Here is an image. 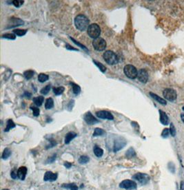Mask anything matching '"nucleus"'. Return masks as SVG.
<instances>
[{"label":"nucleus","mask_w":184,"mask_h":190,"mask_svg":"<svg viewBox=\"0 0 184 190\" xmlns=\"http://www.w3.org/2000/svg\"><path fill=\"white\" fill-rule=\"evenodd\" d=\"M89 18L84 15H77L75 19V26L80 31H84L87 28H89Z\"/></svg>","instance_id":"1"},{"label":"nucleus","mask_w":184,"mask_h":190,"mask_svg":"<svg viewBox=\"0 0 184 190\" xmlns=\"http://www.w3.org/2000/svg\"><path fill=\"white\" fill-rule=\"evenodd\" d=\"M103 59L109 65H115L119 62V58L114 52L107 50L103 53Z\"/></svg>","instance_id":"2"},{"label":"nucleus","mask_w":184,"mask_h":190,"mask_svg":"<svg viewBox=\"0 0 184 190\" xmlns=\"http://www.w3.org/2000/svg\"><path fill=\"white\" fill-rule=\"evenodd\" d=\"M88 34L91 38L97 39L99 37L101 34V28L99 26L97 23H92L90 24L88 28Z\"/></svg>","instance_id":"3"},{"label":"nucleus","mask_w":184,"mask_h":190,"mask_svg":"<svg viewBox=\"0 0 184 190\" xmlns=\"http://www.w3.org/2000/svg\"><path fill=\"white\" fill-rule=\"evenodd\" d=\"M123 71L126 76L131 79H134L138 75V71H137L136 67L133 65H126L124 67Z\"/></svg>","instance_id":"4"},{"label":"nucleus","mask_w":184,"mask_h":190,"mask_svg":"<svg viewBox=\"0 0 184 190\" xmlns=\"http://www.w3.org/2000/svg\"><path fill=\"white\" fill-rule=\"evenodd\" d=\"M126 140L123 138L121 136L116 137L114 141L113 145V152H117L119 151L122 150L123 148L126 145Z\"/></svg>","instance_id":"5"},{"label":"nucleus","mask_w":184,"mask_h":190,"mask_svg":"<svg viewBox=\"0 0 184 190\" xmlns=\"http://www.w3.org/2000/svg\"><path fill=\"white\" fill-rule=\"evenodd\" d=\"M92 46L97 51H103L106 48V41L103 38L98 37L92 41Z\"/></svg>","instance_id":"6"},{"label":"nucleus","mask_w":184,"mask_h":190,"mask_svg":"<svg viewBox=\"0 0 184 190\" xmlns=\"http://www.w3.org/2000/svg\"><path fill=\"white\" fill-rule=\"evenodd\" d=\"M134 180H136L141 185H146L150 181V176L146 174L137 173L132 177Z\"/></svg>","instance_id":"7"},{"label":"nucleus","mask_w":184,"mask_h":190,"mask_svg":"<svg viewBox=\"0 0 184 190\" xmlns=\"http://www.w3.org/2000/svg\"><path fill=\"white\" fill-rule=\"evenodd\" d=\"M164 97L165 98L170 101H174L176 98H177V93L176 91L171 88H167V89L164 90V92H163Z\"/></svg>","instance_id":"8"},{"label":"nucleus","mask_w":184,"mask_h":190,"mask_svg":"<svg viewBox=\"0 0 184 190\" xmlns=\"http://www.w3.org/2000/svg\"><path fill=\"white\" fill-rule=\"evenodd\" d=\"M120 187L126 189H136L137 185L135 182L131 180H124L120 185Z\"/></svg>","instance_id":"9"},{"label":"nucleus","mask_w":184,"mask_h":190,"mask_svg":"<svg viewBox=\"0 0 184 190\" xmlns=\"http://www.w3.org/2000/svg\"><path fill=\"white\" fill-rule=\"evenodd\" d=\"M84 120L85 121V123L89 125H90V126L99 123V121L97 119H96L95 117L91 114V112H90L84 114Z\"/></svg>","instance_id":"10"},{"label":"nucleus","mask_w":184,"mask_h":190,"mask_svg":"<svg viewBox=\"0 0 184 190\" xmlns=\"http://www.w3.org/2000/svg\"><path fill=\"white\" fill-rule=\"evenodd\" d=\"M96 115L99 119H108V120H113L114 116L110 112L106 110H101L96 112Z\"/></svg>","instance_id":"11"},{"label":"nucleus","mask_w":184,"mask_h":190,"mask_svg":"<svg viewBox=\"0 0 184 190\" xmlns=\"http://www.w3.org/2000/svg\"><path fill=\"white\" fill-rule=\"evenodd\" d=\"M137 78L139 81H141L143 84H146L148 79V72L145 69L139 70L138 72V75H137Z\"/></svg>","instance_id":"12"},{"label":"nucleus","mask_w":184,"mask_h":190,"mask_svg":"<svg viewBox=\"0 0 184 190\" xmlns=\"http://www.w3.org/2000/svg\"><path fill=\"white\" fill-rule=\"evenodd\" d=\"M24 23V22H23L22 19H18V18H15V17H12L11 19H10V22L8 25L9 26V27L7 28H15L17 26H22Z\"/></svg>","instance_id":"13"},{"label":"nucleus","mask_w":184,"mask_h":190,"mask_svg":"<svg viewBox=\"0 0 184 190\" xmlns=\"http://www.w3.org/2000/svg\"><path fill=\"white\" fill-rule=\"evenodd\" d=\"M57 178V174L53 173L52 171H46L43 176L44 181H55Z\"/></svg>","instance_id":"14"},{"label":"nucleus","mask_w":184,"mask_h":190,"mask_svg":"<svg viewBox=\"0 0 184 190\" xmlns=\"http://www.w3.org/2000/svg\"><path fill=\"white\" fill-rule=\"evenodd\" d=\"M159 114H160V122L164 126H167L169 123V119L165 112L162 110H159Z\"/></svg>","instance_id":"15"},{"label":"nucleus","mask_w":184,"mask_h":190,"mask_svg":"<svg viewBox=\"0 0 184 190\" xmlns=\"http://www.w3.org/2000/svg\"><path fill=\"white\" fill-rule=\"evenodd\" d=\"M27 174V168L26 167H21L19 168V170H17V175H18V178H19L20 180L24 181L26 176Z\"/></svg>","instance_id":"16"},{"label":"nucleus","mask_w":184,"mask_h":190,"mask_svg":"<svg viewBox=\"0 0 184 190\" xmlns=\"http://www.w3.org/2000/svg\"><path fill=\"white\" fill-rule=\"evenodd\" d=\"M77 136V134L74 132H70L66 134L65 137V143L69 144L72 140H73L75 137Z\"/></svg>","instance_id":"17"},{"label":"nucleus","mask_w":184,"mask_h":190,"mask_svg":"<svg viewBox=\"0 0 184 190\" xmlns=\"http://www.w3.org/2000/svg\"><path fill=\"white\" fill-rule=\"evenodd\" d=\"M150 95L152 98H154V99L156 100L157 102H159V103L162 104V105H166V101H165V100H164V98H161L160 97H159V96L155 95V94L152 93V92H150Z\"/></svg>","instance_id":"18"},{"label":"nucleus","mask_w":184,"mask_h":190,"mask_svg":"<svg viewBox=\"0 0 184 190\" xmlns=\"http://www.w3.org/2000/svg\"><path fill=\"white\" fill-rule=\"evenodd\" d=\"M43 101H44V98L42 96H39L37 97L33 98V102L36 105L40 107L43 104Z\"/></svg>","instance_id":"19"},{"label":"nucleus","mask_w":184,"mask_h":190,"mask_svg":"<svg viewBox=\"0 0 184 190\" xmlns=\"http://www.w3.org/2000/svg\"><path fill=\"white\" fill-rule=\"evenodd\" d=\"M93 151H94V154H95L96 157H102L103 154V150L101 147H98L97 145H95V146L94 147Z\"/></svg>","instance_id":"20"},{"label":"nucleus","mask_w":184,"mask_h":190,"mask_svg":"<svg viewBox=\"0 0 184 190\" xmlns=\"http://www.w3.org/2000/svg\"><path fill=\"white\" fill-rule=\"evenodd\" d=\"M54 107V101L52 98H48L46 101L45 108L46 110H50Z\"/></svg>","instance_id":"21"},{"label":"nucleus","mask_w":184,"mask_h":190,"mask_svg":"<svg viewBox=\"0 0 184 190\" xmlns=\"http://www.w3.org/2000/svg\"><path fill=\"white\" fill-rule=\"evenodd\" d=\"M16 126V125L13 122V121L12 119H9L7 121V123H6V129L4 130V132H9L10 130H11L12 128H14Z\"/></svg>","instance_id":"22"},{"label":"nucleus","mask_w":184,"mask_h":190,"mask_svg":"<svg viewBox=\"0 0 184 190\" xmlns=\"http://www.w3.org/2000/svg\"><path fill=\"white\" fill-rule=\"evenodd\" d=\"M72 87V91H73V93L75 95H78L81 92V88L79 85H77L76 84H74V83H70Z\"/></svg>","instance_id":"23"},{"label":"nucleus","mask_w":184,"mask_h":190,"mask_svg":"<svg viewBox=\"0 0 184 190\" xmlns=\"http://www.w3.org/2000/svg\"><path fill=\"white\" fill-rule=\"evenodd\" d=\"M10 155H11V151H10L9 148H6V149L4 150L3 153H2V159H4V160L8 159V158L10 157Z\"/></svg>","instance_id":"24"},{"label":"nucleus","mask_w":184,"mask_h":190,"mask_svg":"<svg viewBox=\"0 0 184 190\" xmlns=\"http://www.w3.org/2000/svg\"><path fill=\"white\" fill-rule=\"evenodd\" d=\"M92 61H93V63H94L96 66H97L98 68L101 70V72H103V73L106 72V67L104 66V65H103L102 63H100V62H99V61H97L96 60H92Z\"/></svg>","instance_id":"25"},{"label":"nucleus","mask_w":184,"mask_h":190,"mask_svg":"<svg viewBox=\"0 0 184 190\" xmlns=\"http://www.w3.org/2000/svg\"><path fill=\"white\" fill-rule=\"evenodd\" d=\"M61 187L66 189H70L71 190H78V187H77V186L75 183L63 184Z\"/></svg>","instance_id":"26"},{"label":"nucleus","mask_w":184,"mask_h":190,"mask_svg":"<svg viewBox=\"0 0 184 190\" xmlns=\"http://www.w3.org/2000/svg\"><path fill=\"white\" fill-rule=\"evenodd\" d=\"M105 131L102 128H99L97 127L95 128L94 133H93V136H103V134H105Z\"/></svg>","instance_id":"27"},{"label":"nucleus","mask_w":184,"mask_h":190,"mask_svg":"<svg viewBox=\"0 0 184 190\" xmlns=\"http://www.w3.org/2000/svg\"><path fill=\"white\" fill-rule=\"evenodd\" d=\"M48 79H49L48 75L43 74V73H41L39 74V76H38V81L41 83L46 82V81L48 80Z\"/></svg>","instance_id":"28"},{"label":"nucleus","mask_w":184,"mask_h":190,"mask_svg":"<svg viewBox=\"0 0 184 190\" xmlns=\"http://www.w3.org/2000/svg\"><path fill=\"white\" fill-rule=\"evenodd\" d=\"M64 90H65V88L63 86L53 88V92L57 96L60 95H61V94H63V92H64Z\"/></svg>","instance_id":"29"},{"label":"nucleus","mask_w":184,"mask_h":190,"mask_svg":"<svg viewBox=\"0 0 184 190\" xmlns=\"http://www.w3.org/2000/svg\"><path fill=\"white\" fill-rule=\"evenodd\" d=\"M35 72L33 71V70H26L24 72V76L27 80H29L30 79H32L34 76Z\"/></svg>","instance_id":"30"},{"label":"nucleus","mask_w":184,"mask_h":190,"mask_svg":"<svg viewBox=\"0 0 184 190\" xmlns=\"http://www.w3.org/2000/svg\"><path fill=\"white\" fill-rule=\"evenodd\" d=\"M126 157H128V158H133L134 157H135L136 153L135 152H134L133 148L130 147V149H128L126 153Z\"/></svg>","instance_id":"31"},{"label":"nucleus","mask_w":184,"mask_h":190,"mask_svg":"<svg viewBox=\"0 0 184 190\" xmlns=\"http://www.w3.org/2000/svg\"><path fill=\"white\" fill-rule=\"evenodd\" d=\"M13 33L17 36L22 37V36H24L26 35V34L27 30H21V29H15L13 30Z\"/></svg>","instance_id":"32"},{"label":"nucleus","mask_w":184,"mask_h":190,"mask_svg":"<svg viewBox=\"0 0 184 190\" xmlns=\"http://www.w3.org/2000/svg\"><path fill=\"white\" fill-rule=\"evenodd\" d=\"M2 37L4 39H7V40H15V39H16V36H15L14 34L6 33V34H4Z\"/></svg>","instance_id":"33"},{"label":"nucleus","mask_w":184,"mask_h":190,"mask_svg":"<svg viewBox=\"0 0 184 190\" xmlns=\"http://www.w3.org/2000/svg\"><path fill=\"white\" fill-rule=\"evenodd\" d=\"M90 161V158L87 156H82L79 158V163L80 164H86L87 163H89Z\"/></svg>","instance_id":"34"},{"label":"nucleus","mask_w":184,"mask_h":190,"mask_svg":"<svg viewBox=\"0 0 184 190\" xmlns=\"http://www.w3.org/2000/svg\"><path fill=\"white\" fill-rule=\"evenodd\" d=\"M50 88H51L50 84H48L47 85H46L44 88H43L41 90L40 92H41V94H42V95H46L49 92V91H50Z\"/></svg>","instance_id":"35"},{"label":"nucleus","mask_w":184,"mask_h":190,"mask_svg":"<svg viewBox=\"0 0 184 190\" xmlns=\"http://www.w3.org/2000/svg\"><path fill=\"white\" fill-rule=\"evenodd\" d=\"M70 39H71V40H72V41H73V43H75V44H76V45H77V46H79V47H80V48H82V49H84V50H85V51H87V52H89V50H88V48H86V47H85V46H84V45H82V43H80L79 42H78V41H77L76 40H74V39H73V38H72V37H70Z\"/></svg>","instance_id":"36"},{"label":"nucleus","mask_w":184,"mask_h":190,"mask_svg":"<svg viewBox=\"0 0 184 190\" xmlns=\"http://www.w3.org/2000/svg\"><path fill=\"white\" fill-rule=\"evenodd\" d=\"M169 134H170V130L168 128H165L164 130H163V132L161 133V136L164 138V139H166V138H168V136H169Z\"/></svg>","instance_id":"37"},{"label":"nucleus","mask_w":184,"mask_h":190,"mask_svg":"<svg viewBox=\"0 0 184 190\" xmlns=\"http://www.w3.org/2000/svg\"><path fill=\"white\" fill-rule=\"evenodd\" d=\"M30 109L33 110V114L35 116H38L39 115H40V110L38 108H36V107H30Z\"/></svg>","instance_id":"38"},{"label":"nucleus","mask_w":184,"mask_h":190,"mask_svg":"<svg viewBox=\"0 0 184 190\" xmlns=\"http://www.w3.org/2000/svg\"><path fill=\"white\" fill-rule=\"evenodd\" d=\"M12 4H13L16 8L20 7L22 5H23V4L24 3V1H19V0H14V1H12Z\"/></svg>","instance_id":"39"},{"label":"nucleus","mask_w":184,"mask_h":190,"mask_svg":"<svg viewBox=\"0 0 184 190\" xmlns=\"http://www.w3.org/2000/svg\"><path fill=\"white\" fill-rule=\"evenodd\" d=\"M170 134H171V136H173V137L175 136V135H176V130H175V127L174 126V125H173V123L170 124Z\"/></svg>","instance_id":"40"},{"label":"nucleus","mask_w":184,"mask_h":190,"mask_svg":"<svg viewBox=\"0 0 184 190\" xmlns=\"http://www.w3.org/2000/svg\"><path fill=\"white\" fill-rule=\"evenodd\" d=\"M168 170L170 171V172L174 174L175 172V166L173 163H170L168 164Z\"/></svg>","instance_id":"41"},{"label":"nucleus","mask_w":184,"mask_h":190,"mask_svg":"<svg viewBox=\"0 0 184 190\" xmlns=\"http://www.w3.org/2000/svg\"><path fill=\"white\" fill-rule=\"evenodd\" d=\"M10 176H11V178L13 179H16L17 178H18V175H17V171H16V170H14L13 171H11V174H10Z\"/></svg>","instance_id":"42"},{"label":"nucleus","mask_w":184,"mask_h":190,"mask_svg":"<svg viewBox=\"0 0 184 190\" xmlns=\"http://www.w3.org/2000/svg\"><path fill=\"white\" fill-rule=\"evenodd\" d=\"M74 105H75V101L73 99L71 100V101H70L68 105V109L69 111H71L72 110V108H73Z\"/></svg>","instance_id":"43"},{"label":"nucleus","mask_w":184,"mask_h":190,"mask_svg":"<svg viewBox=\"0 0 184 190\" xmlns=\"http://www.w3.org/2000/svg\"><path fill=\"white\" fill-rule=\"evenodd\" d=\"M50 144L48 145V147H46V149H48V148H50V147H53L55 146V145H56V144H57V143L53 139L50 140Z\"/></svg>","instance_id":"44"},{"label":"nucleus","mask_w":184,"mask_h":190,"mask_svg":"<svg viewBox=\"0 0 184 190\" xmlns=\"http://www.w3.org/2000/svg\"><path fill=\"white\" fill-rule=\"evenodd\" d=\"M56 157H57V155L56 154H54L53 157H51L50 158H49L48 159V161H47V162L48 163H53V162H54V161H55V159H56Z\"/></svg>","instance_id":"45"},{"label":"nucleus","mask_w":184,"mask_h":190,"mask_svg":"<svg viewBox=\"0 0 184 190\" xmlns=\"http://www.w3.org/2000/svg\"><path fill=\"white\" fill-rule=\"evenodd\" d=\"M66 49H68V50H75V51H79L78 49H76V48H72V47H71V46L69 45V44H66Z\"/></svg>","instance_id":"46"},{"label":"nucleus","mask_w":184,"mask_h":190,"mask_svg":"<svg viewBox=\"0 0 184 190\" xmlns=\"http://www.w3.org/2000/svg\"><path fill=\"white\" fill-rule=\"evenodd\" d=\"M64 165L65 167H66V168H68V169L71 168V166H72V164L68 163V162H65Z\"/></svg>","instance_id":"47"},{"label":"nucleus","mask_w":184,"mask_h":190,"mask_svg":"<svg viewBox=\"0 0 184 190\" xmlns=\"http://www.w3.org/2000/svg\"><path fill=\"white\" fill-rule=\"evenodd\" d=\"M24 95L26 96V97H28V98H30V97H31V94L29 93V92H26L24 93Z\"/></svg>","instance_id":"48"},{"label":"nucleus","mask_w":184,"mask_h":190,"mask_svg":"<svg viewBox=\"0 0 184 190\" xmlns=\"http://www.w3.org/2000/svg\"><path fill=\"white\" fill-rule=\"evenodd\" d=\"M181 190H184V182L181 181Z\"/></svg>","instance_id":"49"},{"label":"nucleus","mask_w":184,"mask_h":190,"mask_svg":"<svg viewBox=\"0 0 184 190\" xmlns=\"http://www.w3.org/2000/svg\"><path fill=\"white\" fill-rule=\"evenodd\" d=\"M181 120H182V121L184 123V114H181Z\"/></svg>","instance_id":"50"},{"label":"nucleus","mask_w":184,"mask_h":190,"mask_svg":"<svg viewBox=\"0 0 184 190\" xmlns=\"http://www.w3.org/2000/svg\"><path fill=\"white\" fill-rule=\"evenodd\" d=\"M2 190H9V189H2Z\"/></svg>","instance_id":"51"},{"label":"nucleus","mask_w":184,"mask_h":190,"mask_svg":"<svg viewBox=\"0 0 184 190\" xmlns=\"http://www.w3.org/2000/svg\"><path fill=\"white\" fill-rule=\"evenodd\" d=\"M183 110H184V107H183Z\"/></svg>","instance_id":"52"}]
</instances>
